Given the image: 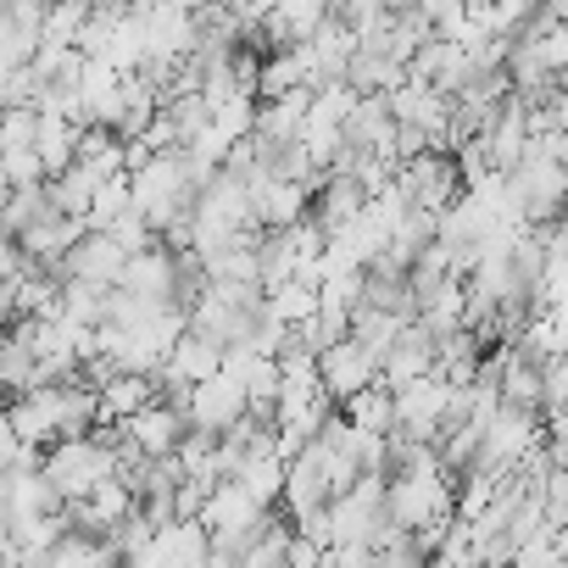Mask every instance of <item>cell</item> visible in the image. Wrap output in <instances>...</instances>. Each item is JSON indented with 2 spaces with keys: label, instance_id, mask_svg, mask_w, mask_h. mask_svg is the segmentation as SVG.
<instances>
[{
  "label": "cell",
  "instance_id": "cell-1",
  "mask_svg": "<svg viewBox=\"0 0 568 568\" xmlns=\"http://www.w3.org/2000/svg\"><path fill=\"white\" fill-rule=\"evenodd\" d=\"M184 435H190V418L162 407V402H151L145 413L118 424V468L134 463V457H173L184 446Z\"/></svg>",
  "mask_w": 568,
  "mask_h": 568
},
{
  "label": "cell",
  "instance_id": "cell-2",
  "mask_svg": "<svg viewBox=\"0 0 568 568\" xmlns=\"http://www.w3.org/2000/svg\"><path fill=\"white\" fill-rule=\"evenodd\" d=\"M318 385H324L329 407H346L352 396H363V390L379 385V363L346 335V341H335V346L318 357Z\"/></svg>",
  "mask_w": 568,
  "mask_h": 568
},
{
  "label": "cell",
  "instance_id": "cell-3",
  "mask_svg": "<svg viewBox=\"0 0 568 568\" xmlns=\"http://www.w3.org/2000/svg\"><path fill=\"white\" fill-rule=\"evenodd\" d=\"M329 501H335V496H329V468H324V452H318V446H307V452L291 463V474H284V518L302 524V518L324 513Z\"/></svg>",
  "mask_w": 568,
  "mask_h": 568
},
{
  "label": "cell",
  "instance_id": "cell-4",
  "mask_svg": "<svg viewBox=\"0 0 568 568\" xmlns=\"http://www.w3.org/2000/svg\"><path fill=\"white\" fill-rule=\"evenodd\" d=\"M429 374H435V335L424 324H407L402 341L390 346V357L379 363V385L396 396V390H407V385H418Z\"/></svg>",
  "mask_w": 568,
  "mask_h": 568
},
{
  "label": "cell",
  "instance_id": "cell-5",
  "mask_svg": "<svg viewBox=\"0 0 568 568\" xmlns=\"http://www.w3.org/2000/svg\"><path fill=\"white\" fill-rule=\"evenodd\" d=\"M240 418H245V390H240V379L217 374V379L195 385V396H190V429H201V435H229Z\"/></svg>",
  "mask_w": 568,
  "mask_h": 568
},
{
  "label": "cell",
  "instance_id": "cell-6",
  "mask_svg": "<svg viewBox=\"0 0 568 568\" xmlns=\"http://www.w3.org/2000/svg\"><path fill=\"white\" fill-rule=\"evenodd\" d=\"M267 513H273V507H262L240 479H229V485L212 490V501H206V513H201V529H206V535H234V529H256Z\"/></svg>",
  "mask_w": 568,
  "mask_h": 568
},
{
  "label": "cell",
  "instance_id": "cell-7",
  "mask_svg": "<svg viewBox=\"0 0 568 568\" xmlns=\"http://www.w3.org/2000/svg\"><path fill=\"white\" fill-rule=\"evenodd\" d=\"M168 363H173V374H184L190 385H206V379H217V374H223V346H212L206 335L184 329V335L173 341Z\"/></svg>",
  "mask_w": 568,
  "mask_h": 568
},
{
  "label": "cell",
  "instance_id": "cell-8",
  "mask_svg": "<svg viewBox=\"0 0 568 568\" xmlns=\"http://www.w3.org/2000/svg\"><path fill=\"white\" fill-rule=\"evenodd\" d=\"M341 418H346L352 429L374 435V440H390V435H396V396H390L385 385H374V390L352 396V402L341 407Z\"/></svg>",
  "mask_w": 568,
  "mask_h": 568
},
{
  "label": "cell",
  "instance_id": "cell-9",
  "mask_svg": "<svg viewBox=\"0 0 568 568\" xmlns=\"http://www.w3.org/2000/svg\"><path fill=\"white\" fill-rule=\"evenodd\" d=\"M284 474H291V463H284L278 452H251L245 463H240V485L262 501V507H273V501H284Z\"/></svg>",
  "mask_w": 568,
  "mask_h": 568
},
{
  "label": "cell",
  "instance_id": "cell-10",
  "mask_svg": "<svg viewBox=\"0 0 568 568\" xmlns=\"http://www.w3.org/2000/svg\"><path fill=\"white\" fill-rule=\"evenodd\" d=\"M402 318H390V313H368V307H352V341L374 357V363H385L390 357V346L402 341Z\"/></svg>",
  "mask_w": 568,
  "mask_h": 568
},
{
  "label": "cell",
  "instance_id": "cell-11",
  "mask_svg": "<svg viewBox=\"0 0 568 568\" xmlns=\"http://www.w3.org/2000/svg\"><path fill=\"white\" fill-rule=\"evenodd\" d=\"M501 402L507 407H524V413H540V368L518 357V346H507V374H501Z\"/></svg>",
  "mask_w": 568,
  "mask_h": 568
},
{
  "label": "cell",
  "instance_id": "cell-12",
  "mask_svg": "<svg viewBox=\"0 0 568 568\" xmlns=\"http://www.w3.org/2000/svg\"><path fill=\"white\" fill-rule=\"evenodd\" d=\"M267 318L273 324H284V329H302V324H313L318 318V291H307V284H284V291H273L267 296Z\"/></svg>",
  "mask_w": 568,
  "mask_h": 568
},
{
  "label": "cell",
  "instance_id": "cell-13",
  "mask_svg": "<svg viewBox=\"0 0 568 568\" xmlns=\"http://www.w3.org/2000/svg\"><path fill=\"white\" fill-rule=\"evenodd\" d=\"M34 145H40V112L34 106H7V112H0V162L23 156Z\"/></svg>",
  "mask_w": 568,
  "mask_h": 568
},
{
  "label": "cell",
  "instance_id": "cell-14",
  "mask_svg": "<svg viewBox=\"0 0 568 568\" xmlns=\"http://www.w3.org/2000/svg\"><path fill=\"white\" fill-rule=\"evenodd\" d=\"M568 407V352H551L540 363V413Z\"/></svg>",
  "mask_w": 568,
  "mask_h": 568
},
{
  "label": "cell",
  "instance_id": "cell-15",
  "mask_svg": "<svg viewBox=\"0 0 568 568\" xmlns=\"http://www.w3.org/2000/svg\"><path fill=\"white\" fill-rule=\"evenodd\" d=\"M284 568H329V551L307 535H291V546H284Z\"/></svg>",
  "mask_w": 568,
  "mask_h": 568
},
{
  "label": "cell",
  "instance_id": "cell-16",
  "mask_svg": "<svg viewBox=\"0 0 568 568\" xmlns=\"http://www.w3.org/2000/svg\"><path fill=\"white\" fill-rule=\"evenodd\" d=\"M535 45H540V57H546L551 79H562V73H568V23H557V29H551V34H540Z\"/></svg>",
  "mask_w": 568,
  "mask_h": 568
},
{
  "label": "cell",
  "instance_id": "cell-17",
  "mask_svg": "<svg viewBox=\"0 0 568 568\" xmlns=\"http://www.w3.org/2000/svg\"><path fill=\"white\" fill-rule=\"evenodd\" d=\"M540 145H546V156H551V162H557V168L568 173V129H551V134H546Z\"/></svg>",
  "mask_w": 568,
  "mask_h": 568
}]
</instances>
